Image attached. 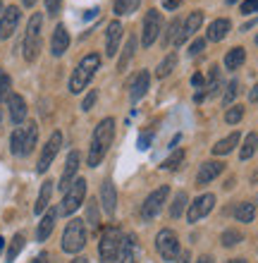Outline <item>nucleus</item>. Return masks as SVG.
<instances>
[{"instance_id":"obj_51","label":"nucleus","mask_w":258,"mask_h":263,"mask_svg":"<svg viewBox=\"0 0 258 263\" xmlns=\"http://www.w3.org/2000/svg\"><path fill=\"white\" fill-rule=\"evenodd\" d=\"M203 98H206V91H199V93L194 96V101H196V103H201Z\"/></svg>"},{"instance_id":"obj_9","label":"nucleus","mask_w":258,"mask_h":263,"mask_svg":"<svg viewBox=\"0 0 258 263\" xmlns=\"http://www.w3.org/2000/svg\"><path fill=\"white\" fill-rule=\"evenodd\" d=\"M168 194L170 189L168 187H158L155 192H151V194L146 196V201H144V206H141V218L144 220H153L155 215L161 213L163 208H165V201H168Z\"/></svg>"},{"instance_id":"obj_40","label":"nucleus","mask_w":258,"mask_h":263,"mask_svg":"<svg viewBox=\"0 0 258 263\" xmlns=\"http://www.w3.org/2000/svg\"><path fill=\"white\" fill-rule=\"evenodd\" d=\"M239 93V82L237 79H232L230 84H227V89H225V96H223V105H230L234 98H237Z\"/></svg>"},{"instance_id":"obj_29","label":"nucleus","mask_w":258,"mask_h":263,"mask_svg":"<svg viewBox=\"0 0 258 263\" xmlns=\"http://www.w3.org/2000/svg\"><path fill=\"white\" fill-rule=\"evenodd\" d=\"M256 151H258V134H256V132H249V134H246V139H244V144H242L239 158H242V160H249Z\"/></svg>"},{"instance_id":"obj_16","label":"nucleus","mask_w":258,"mask_h":263,"mask_svg":"<svg viewBox=\"0 0 258 263\" xmlns=\"http://www.w3.org/2000/svg\"><path fill=\"white\" fill-rule=\"evenodd\" d=\"M122 36H125L122 24H120L117 20L110 22V24H108V31H105V53H108V55H115V53H117Z\"/></svg>"},{"instance_id":"obj_36","label":"nucleus","mask_w":258,"mask_h":263,"mask_svg":"<svg viewBox=\"0 0 258 263\" xmlns=\"http://www.w3.org/2000/svg\"><path fill=\"white\" fill-rule=\"evenodd\" d=\"M242 239H244V237H242V232H239V230H225L223 237H220L223 247H237Z\"/></svg>"},{"instance_id":"obj_2","label":"nucleus","mask_w":258,"mask_h":263,"mask_svg":"<svg viewBox=\"0 0 258 263\" xmlns=\"http://www.w3.org/2000/svg\"><path fill=\"white\" fill-rule=\"evenodd\" d=\"M101 67V55L98 53H89L86 58H82V63L77 65V69L70 77V91L72 93H82L89 86V82L93 79V74Z\"/></svg>"},{"instance_id":"obj_15","label":"nucleus","mask_w":258,"mask_h":263,"mask_svg":"<svg viewBox=\"0 0 258 263\" xmlns=\"http://www.w3.org/2000/svg\"><path fill=\"white\" fill-rule=\"evenodd\" d=\"M201 24H203V12H201V10H194V12L187 17V22L182 24V29H180V34H177V39H174V43H177V46H182L189 36H194V31H199V27H201Z\"/></svg>"},{"instance_id":"obj_13","label":"nucleus","mask_w":258,"mask_h":263,"mask_svg":"<svg viewBox=\"0 0 258 263\" xmlns=\"http://www.w3.org/2000/svg\"><path fill=\"white\" fill-rule=\"evenodd\" d=\"M148 82H151V74H148L146 69H141V72H136V74L127 82V89H129V98H132V103H136L139 98L146 96L148 91Z\"/></svg>"},{"instance_id":"obj_31","label":"nucleus","mask_w":258,"mask_h":263,"mask_svg":"<svg viewBox=\"0 0 258 263\" xmlns=\"http://www.w3.org/2000/svg\"><path fill=\"white\" fill-rule=\"evenodd\" d=\"M134 48H136V39H134V36H127L125 53H122V55H120V60H117V69H120V72H125V69H127V65H129V60H132V55H134Z\"/></svg>"},{"instance_id":"obj_23","label":"nucleus","mask_w":258,"mask_h":263,"mask_svg":"<svg viewBox=\"0 0 258 263\" xmlns=\"http://www.w3.org/2000/svg\"><path fill=\"white\" fill-rule=\"evenodd\" d=\"M115 263H136V235H127L122 239V249Z\"/></svg>"},{"instance_id":"obj_26","label":"nucleus","mask_w":258,"mask_h":263,"mask_svg":"<svg viewBox=\"0 0 258 263\" xmlns=\"http://www.w3.org/2000/svg\"><path fill=\"white\" fill-rule=\"evenodd\" d=\"M234 218H237L239 222H253V218H256V206L249 203V201H242V203L234 206Z\"/></svg>"},{"instance_id":"obj_37","label":"nucleus","mask_w":258,"mask_h":263,"mask_svg":"<svg viewBox=\"0 0 258 263\" xmlns=\"http://www.w3.org/2000/svg\"><path fill=\"white\" fill-rule=\"evenodd\" d=\"M141 0H115V12L117 14H132L139 7Z\"/></svg>"},{"instance_id":"obj_8","label":"nucleus","mask_w":258,"mask_h":263,"mask_svg":"<svg viewBox=\"0 0 258 263\" xmlns=\"http://www.w3.org/2000/svg\"><path fill=\"white\" fill-rule=\"evenodd\" d=\"M84 196H86V180H74L70 184V189L65 192L60 213H63V215H72L79 206H82V203H84Z\"/></svg>"},{"instance_id":"obj_52","label":"nucleus","mask_w":258,"mask_h":263,"mask_svg":"<svg viewBox=\"0 0 258 263\" xmlns=\"http://www.w3.org/2000/svg\"><path fill=\"white\" fill-rule=\"evenodd\" d=\"M199 263H215V258L213 256H201L199 258Z\"/></svg>"},{"instance_id":"obj_11","label":"nucleus","mask_w":258,"mask_h":263,"mask_svg":"<svg viewBox=\"0 0 258 263\" xmlns=\"http://www.w3.org/2000/svg\"><path fill=\"white\" fill-rule=\"evenodd\" d=\"M213 206H215V196H213V194H201V196H196V199L189 203L187 220H189V222H199L201 218H206V215L213 211Z\"/></svg>"},{"instance_id":"obj_5","label":"nucleus","mask_w":258,"mask_h":263,"mask_svg":"<svg viewBox=\"0 0 258 263\" xmlns=\"http://www.w3.org/2000/svg\"><path fill=\"white\" fill-rule=\"evenodd\" d=\"M122 239L125 235L120 232V228L110 225V228L103 230V235H101V242H98V256L103 263H115L120 256V249H122Z\"/></svg>"},{"instance_id":"obj_4","label":"nucleus","mask_w":258,"mask_h":263,"mask_svg":"<svg viewBox=\"0 0 258 263\" xmlns=\"http://www.w3.org/2000/svg\"><path fill=\"white\" fill-rule=\"evenodd\" d=\"M41 31H43V14H31V20L27 24V34H24V60L27 63H34L38 53H41Z\"/></svg>"},{"instance_id":"obj_27","label":"nucleus","mask_w":258,"mask_h":263,"mask_svg":"<svg viewBox=\"0 0 258 263\" xmlns=\"http://www.w3.org/2000/svg\"><path fill=\"white\" fill-rule=\"evenodd\" d=\"M244 60H246V50L237 46V48L227 50V55H225V67L227 69H239L242 65H244Z\"/></svg>"},{"instance_id":"obj_56","label":"nucleus","mask_w":258,"mask_h":263,"mask_svg":"<svg viewBox=\"0 0 258 263\" xmlns=\"http://www.w3.org/2000/svg\"><path fill=\"white\" fill-rule=\"evenodd\" d=\"M227 263H246L244 258H232V261H227Z\"/></svg>"},{"instance_id":"obj_10","label":"nucleus","mask_w":258,"mask_h":263,"mask_svg":"<svg viewBox=\"0 0 258 263\" xmlns=\"http://www.w3.org/2000/svg\"><path fill=\"white\" fill-rule=\"evenodd\" d=\"M60 146H63V134L60 132H53L50 134V139L46 141V146H43V151H41V158H38V165H36V170L38 173H46L50 167V163L55 160V156H57V151H60Z\"/></svg>"},{"instance_id":"obj_14","label":"nucleus","mask_w":258,"mask_h":263,"mask_svg":"<svg viewBox=\"0 0 258 263\" xmlns=\"http://www.w3.org/2000/svg\"><path fill=\"white\" fill-rule=\"evenodd\" d=\"M19 7H5V12H3V17H0V39H10V36L14 34V29H17V24H19Z\"/></svg>"},{"instance_id":"obj_12","label":"nucleus","mask_w":258,"mask_h":263,"mask_svg":"<svg viewBox=\"0 0 258 263\" xmlns=\"http://www.w3.org/2000/svg\"><path fill=\"white\" fill-rule=\"evenodd\" d=\"M163 31V17L158 10H148L146 12V20H144V34H141V43L144 46H151V43L158 39V34Z\"/></svg>"},{"instance_id":"obj_18","label":"nucleus","mask_w":258,"mask_h":263,"mask_svg":"<svg viewBox=\"0 0 258 263\" xmlns=\"http://www.w3.org/2000/svg\"><path fill=\"white\" fill-rule=\"evenodd\" d=\"M67 48H70V31L65 29V24H57L53 31V39H50V53L60 58Z\"/></svg>"},{"instance_id":"obj_24","label":"nucleus","mask_w":258,"mask_h":263,"mask_svg":"<svg viewBox=\"0 0 258 263\" xmlns=\"http://www.w3.org/2000/svg\"><path fill=\"white\" fill-rule=\"evenodd\" d=\"M230 20H225V17H220V20H215L213 24L208 27V41H223L225 36L230 34Z\"/></svg>"},{"instance_id":"obj_34","label":"nucleus","mask_w":258,"mask_h":263,"mask_svg":"<svg viewBox=\"0 0 258 263\" xmlns=\"http://www.w3.org/2000/svg\"><path fill=\"white\" fill-rule=\"evenodd\" d=\"M174 65H177V55H174V53H170V55L165 58L161 65H158V69H155V77H158V79H165V77H168L170 72L174 69Z\"/></svg>"},{"instance_id":"obj_50","label":"nucleus","mask_w":258,"mask_h":263,"mask_svg":"<svg viewBox=\"0 0 258 263\" xmlns=\"http://www.w3.org/2000/svg\"><path fill=\"white\" fill-rule=\"evenodd\" d=\"M191 84H194V86H201V84H203V74H194V77H191Z\"/></svg>"},{"instance_id":"obj_48","label":"nucleus","mask_w":258,"mask_h":263,"mask_svg":"<svg viewBox=\"0 0 258 263\" xmlns=\"http://www.w3.org/2000/svg\"><path fill=\"white\" fill-rule=\"evenodd\" d=\"M249 101H251V103H258V82H256V86L249 91Z\"/></svg>"},{"instance_id":"obj_41","label":"nucleus","mask_w":258,"mask_h":263,"mask_svg":"<svg viewBox=\"0 0 258 263\" xmlns=\"http://www.w3.org/2000/svg\"><path fill=\"white\" fill-rule=\"evenodd\" d=\"M10 89H12V82H10V77L5 72H0V101L5 96H10Z\"/></svg>"},{"instance_id":"obj_49","label":"nucleus","mask_w":258,"mask_h":263,"mask_svg":"<svg viewBox=\"0 0 258 263\" xmlns=\"http://www.w3.org/2000/svg\"><path fill=\"white\" fill-rule=\"evenodd\" d=\"M31 263H50V261H48V254L43 251V254H38V256H36V258H34V261H31Z\"/></svg>"},{"instance_id":"obj_7","label":"nucleus","mask_w":258,"mask_h":263,"mask_svg":"<svg viewBox=\"0 0 258 263\" xmlns=\"http://www.w3.org/2000/svg\"><path fill=\"white\" fill-rule=\"evenodd\" d=\"M155 249L161 254L163 261H177L180 258V239L174 235L172 230H161L158 235H155Z\"/></svg>"},{"instance_id":"obj_42","label":"nucleus","mask_w":258,"mask_h":263,"mask_svg":"<svg viewBox=\"0 0 258 263\" xmlns=\"http://www.w3.org/2000/svg\"><path fill=\"white\" fill-rule=\"evenodd\" d=\"M201 50H206V39H196V41L189 46V55L196 58L199 53H201Z\"/></svg>"},{"instance_id":"obj_22","label":"nucleus","mask_w":258,"mask_h":263,"mask_svg":"<svg viewBox=\"0 0 258 263\" xmlns=\"http://www.w3.org/2000/svg\"><path fill=\"white\" fill-rule=\"evenodd\" d=\"M55 218H57L55 208L46 211V215H43L41 222H38V230H36V239H38V242H46V239L50 237V232H53V228H55Z\"/></svg>"},{"instance_id":"obj_47","label":"nucleus","mask_w":258,"mask_h":263,"mask_svg":"<svg viewBox=\"0 0 258 263\" xmlns=\"http://www.w3.org/2000/svg\"><path fill=\"white\" fill-rule=\"evenodd\" d=\"M180 5H182V0H163V7H165V10H170V12H172V10H177Z\"/></svg>"},{"instance_id":"obj_60","label":"nucleus","mask_w":258,"mask_h":263,"mask_svg":"<svg viewBox=\"0 0 258 263\" xmlns=\"http://www.w3.org/2000/svg\"><path fill=\"white\" fill-rule=\"evenodd\" d=\"M0 7H3V5H0Z\"/></svg>"},{"instance_id":"obj_45","label":"nucleus","mask_w":258,"mask_h":263,"mask_svg":"<svg viewBox=\"0 0 258 263\" xmlns=\"http://www.w3.org/2000/svg\"><path fill=\"white\" fill-rule=\"evenodd\" d=\"M46 10H48V14H57L63 10V0H46Z\"/></svg>"},{"instance_id":"obj_58","label":"nucleus","mask_w":258,"mask_h":263,"mask_svg":"<svg viewBox=\"0 0 258 263\" xmlns=\"http://www.w3.org/2000/svg\"><path fill=\"white\" fill-rule=\"evenodd\" d=\"M234 3H239V0H227V5H234Z\"/></svg>"},{"instance_id":"obj_38","label":"nucleus","mask_w":258,"mask_h":263,"mask_svg":"<svg viewBox=\"0 0 258 263\" xmlns=\"http://www.w3.org/2000/svg\"><path fill=\"white\" fill-rule=\"evenodd\" d=\"M187 194H184V192H180V194L174 196V201H172V208H170V215H172V218H180L182 215V211H184V206H187Z\"/></svg>"},{"instance_id":"obj_39","label":"nucleus","mask_w":258,"mask_h":263,"mask_svg":"<svg viewBox=\"0 0 258 263\" xmlns=\"http://www.w3.org/2000/svg\"><path fill=\"white\" fill-rule=\"evenodd\" d=\"M242 118H244V105H232L230 110L225 112V122L227 125H237Z\"/></svg>"},{"instance_id":"obj_25","label":"nucleus","mask_w":258,"mask_h":263,"mask_svg":"<svg viewBox=\"0 0 258 263\" xmlns=\"http://www.w3.org/2000/svg\"><path fill=\"white\" fill-rule=\"evenodd\" d=\"M50 196H53V182L46 180V182H43V187H41V192H38V199H36L34 213L41 215L43 211H46V208L50 206Z\"/></svg>"},{"instance_id":"obj_44","label":"nucleus","mask_w":258,"mask_h":263,"mask_svg":"<svg viewBox=\"0 0 258 263\" xmlns=\"http://www.w3.org/2000/svg\"><path fill=\"white\" fill-rule=\"evenodd\" d=\"M258 12V0H244L242 3V14H251Z\"/></svg>"},{"instance_id":"obj_32","label":"nucleus","mask_w":258,"mask_h":263,"mask_svg":"<svg viewBox=\"0 0 258 263\" xmlns=\"http://www.w3.org/2000/svg\"><path fill=\"white\" fill-rule=\"evenodd\" d=\"M223 89V84H220V67H210V74H208V91H206V96H217Z\"/></svg>"},{"instance_id":"obj_20","label":"nucleus","mask_w":258,"mask_h":263,"mask_svg":"<svg viewBox=\"0 0 258 263\" xmlns=\"http://www.w3.org/2000/svg\"><path fill=\"white\" fill-rule=\"evenodd\" d=\"M225 170L223 163H217V160H208V163H203L201 170H199V175H196V184H210V182L215 180V177H220Z\"/></svg>"},{"instance_id":"obj_35","label":"nucleus","mask_w":258,"mask_h":263,"mask_svg":"<svg viewBox=\"0 0 258 263\" xmlns=\"http://www.w3.org/2000/svg\"><path fill=\"white\" fill-rule=\"evenodd\" d=\"M182 163H184V151H182V148H177V151H172V156H170V158L163 160L161 167H163V170H170V173H172V170H177Z\"/></svg>"},{"instance_id":"obj_54","label":"nucleus","mask_w":258,"mask_h":263,"mask_svg":"<svg viewBox=\"0 0 258 263\" xmlns=\"http://www.w3.org/2000/svg\"><path fill=\"white\" fill-rule=\"evenodd\" d=\"M180 263H189V254H187V251H184V256L180 258Z\"/></svg>"},{"instance_id":"obj_3","label":"nucleus","mask_w":258,"mask_h":263,"mask_svg":"<svg viewBox=\"0 0 258 263\" xmlns=\"http://www.w3.org/2000/svg\"><path fill=\"white\" fill-rule=\"evenodd\" d=\"M36 141H38V125L36 122H29L24 127H17L10 137V151L14 156H29L34 151Z\"/></svg>"},{"instance_id":"obj_17","label":"nucleus","mask_w":258,"mask_h":263,"mask_svg":"<svg viewBox=\"0 0 258 263\" xmlns=\"http://www.w3.org/2000/svg\"><path fill=\"white\" fill-rule=\"evenodd\" d=\"M7 108H10V120L14 125H22L27 120V101L19 93H10L7 96Z\"/></svg>"},{"instance_id":"obj_53","label":"nucleus","mask_w":258,"mask_h":263,"mask_svg":"<svg viewBox=\"0 0 258 263\" xmlns=\"http://www.w3.org/2000/svg\"><path fill=\"white\" fill-rule=\"evenodd\" d=\"M24 3V7H34L36 5V0H22Z\"/></svg>"},{"instance_id":"obj_59","label":"nucleus","mask_w":258,"mask_h":263,"mask_svg":"<svg viewBox=\"0 0 258 263\" xmlns=\"http://www.w3.org/2000/svg\"><path fill=\"white\" fill-rule=\"evenodd\" d=\"M256 43H258V36H256Z\"/></svg>"},{"instance_id":"obj_6","label":"nucleus","mask_w":258,"mask_h":263,"mask_svg":"<svg viewBox=\"0 0 258 263\" xmlns=\"http://www.w3.org/2000/svg\"><path fill=\"white\" fill-rule=\"evenodd\" d=\"M86 244V228H84V220H74L67 222V228L63 232V251L65 254H79L84 249Z\"/></svg>"},{"instance_id":"obj_33","label":"nucleus","mask_w":258,"mask_h":263,"mask_svg":"<svg viewBox=\"0 0 258 263\" xmlns=\"http://www.w3.org/2000/svg\"><path fill=\"white\" fill-rule=\"evenodd\" d=\"M182 29V20H172L168 24V31H163V48L165 46H170V43H174V39H177V34H180Z\"/></svg>"},{"instance_id":"obj_57","label":"nucleus","mask_w":258,"mask_h":263,"mask_svg":"<svg viewBox=\"0 0 258 263\" xmlns=\"http://www.w3.org/2000/svg\"><path fill=\"white\" fill-rule=\"evenodd\" d=\"M3 249H5V239L0 237V254H3Z\"/></svg>"},{"instance_id":"obj_19","label":"nucleus","mask_w":258,"mask_h":263,"mask_svg":"<svg viewBox=\"0 0 258 263\" xmlns=\"http://www.w3.org/2000/svg\"><path fill=\"white\" fill-rule=\"evenodd\" d=\"M79 160H82V156H79L77 151H72L70 156H67L63 177H60V189H63V192H67V189H70V184L74 182V175H77V170H79Z\"/></svg>"},{"instance_id":"obj_46","label":"nucleus","mask_w":258,"mask_h":263,"mask_svg":"<svg viewBox=\"0 0 258 263\" xmlns=\"http://www.w3.org/2000/svg\"><path fill=\"white\" fill-rule=\"evenodd\" d=\"M96 98H98V93H96V91H91L89 96L84 98V103H82V108H84V110H91V108H93V103H96Z\"/></svg>"},{"instance_id":"obj_30","label":"nucleus","mask_w":258,"mask_h":263,"mask_svg":"<svg viewBox=\"0 0 258 263\" xmlns=\"http://www.w3.org/2000/svg\"><path fill=\"white\" fill-rule=\"evenodd\" d=\"M24 242H27V239H24V235H22V232H17V235L12 237V242H10V247H7V254H5L7 263H12L14 258L19 256V251L24 249Z\"/></svg>"},{"instance_id":"obj_43","label":"nucleus","mask_w":258,"mask_h":263,"mask_svg":"<svg viewBox=\"0 0 258 263\" xmlns=\"http://www.w3.org/2000/svg\"><path fill=\"white\" fill-rule=\"evenodd\" d=\"M86 218H89L91 228H98V211H96V203H93V201H89V213H86Z\"/></svg>"},{"instance_id":"obj_21","label":"nucleus","mask_w":258,"mask_h":263,"mask_svg":"<svg viewBox=\"0 0 258 263\" xmlns=\"http://www.w3.org/2000/svg\"><path fill=\"white\" fill-rule=\"evenodd\" d=\"M101 203H103V211L108 215L115 213V206H117V194H115V184L110 180H105L101 184Z\"/></svg>"},{"instance_id":"obj_28","label":"nucleus","mask_w":258,"mask_h":263,"mask_svg":"<svg viewBox=\"0 0 258 263\" xmlns=\"http://www.w3.org/2000/svg\"><path fill=\"white\" fill-rule=\"evenodd\" d=\"M237 144H239V134H237V132H232L230 137L220 139V141L213 146V153H215V156H227V153H230Z\"/></svg>"},{"instance_id":"obj_55","label":"nucleus","mask_w":258,"mask_h":263,"mask_svg":"<svg viewBox=\"0 0 258 263\" xmlns=\"http://www.w3.org/2000/svg\"><path fill=\"white\" fill-rule=\"evenodd\" d=\"M70 263H89V258H74V261H70Z\"/></svg>"},{"instance_id":"obj_1","label":"nucleus","mask_w":258,"mask_h":263,"mask_svg":"<svg viewBox=\"0 0 258 263\" xmlns=\"http://www.w3.org/2000/svg\"><path fill=\"white\" fill-rule=\"evenodd\" d=\"M112 139H115V120L112 118L101 120L98 127L93 129V139H91V146H89V167L101 165V160L105 158Z\"/></svg>"}]
</instances>
